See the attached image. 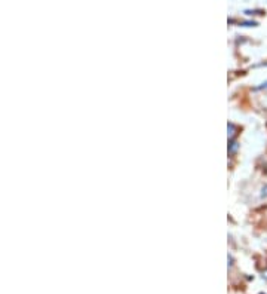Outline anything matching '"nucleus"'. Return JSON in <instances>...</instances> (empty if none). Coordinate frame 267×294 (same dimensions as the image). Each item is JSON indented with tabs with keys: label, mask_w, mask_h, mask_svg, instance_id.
<instances>
[{
	"label": "nucleus",
	"mask_w": 267,
	"mask_h": 294,
	"mask_svg": "<svg viewBox=\"0 0 267 294\" xmlns=\"http://www.w3.org/2000/svg\"><path fill=\"white\" fill-rule=\"evenodd\" d=\"M244 27H251V25H257V22L255 21H245V22H241Z\"/></svg>",
	"instance_id": "3"
},
{
	"label": "nucleus",
	"mask_w": 267,
	"mask_h": 294,
	"mask_svg": "<svg viewBox=\"0 0 267 294\" xmlns=\"http://www.w3.org/2000/svg\"><path fill=\"white\" fill-rule=\"evenodd\" d=\"M238 149H239V144L236 141H230V144H228V155L233 156Z\"/></svg>",
	"instance_id": "2"
},
{
	"label": "nucleus",
	"mask_w": 267,
	"mask_h": 294,
	"mask_svg": "<svg viewBox=\"0 0 267 294\" xmlns=\"http://www.w3.org/2000/svg\"><path fill=\"white\" fill-rule=\"evenodd\" d=\"M260 88H267V82H266V84H261V86H258L257 89H260Z\"/></svg>",
	"instance_id": "4"
},
{
	"label": "nucleus",
	"mask_w": 267,
	"mask_h": 294,
	"mask_svg": "<svg viewBox=\"0 0 267 294\" xmlns=\"http://www.w3.org/2000/svg\"><path fill=\"white\" fill-rule=\"evenodd\" d=\"M227 128H228V141H233V138H235V135H236V131H238V128L230 122L227 125Z\"/></svg>",
	"instance_id": "1"
}]
</instances>
